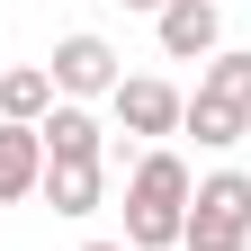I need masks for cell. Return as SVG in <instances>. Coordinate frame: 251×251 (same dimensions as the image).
Returning <instances> with one entry per match:
<instances>
[{"label": "cell", "mask_w": 251, "mask_h": 251, "mask_svg": "<svg viewBox=\"0 0 251 251\" xmlns=\"http://www.w3.org/2000/svg\"><path fill=\"white\" fill-rule=\"evenodd\" d=\"M108 108H117V126L126 135H144V144H162V135H179V117H188V99L171 81H152V72H135V81H117L108 90Z\"/></svg>", "instance_id": "cell-4"}, {"label": "cell", "mask_w": 251, "mask_h": 251, "mask_svg": "<svg viewBox=\"0 0 251 251\" xmlns=\"http://www.w3.org/2000/svg\"><path fill=\"white\" fill-rule=\"evenodd\" d=\"M45 188V135L36 126H0V206L36 198Z\"/></svg>", "instance_id": "cell-7"}, {"label": "cell", "mask_w": 251, "mask_h": 251, "mask_svg": "<svg viewBox=\"0 0 251 251\" xmlns=\"http://www.w3.org/2000/svg\"><path fill=\"white\" fill-rule=\"evenodd\" d=\"M198 90H206V99H225V108H242V117H251V54H242V45H225V54H206V72H198Z\"/></svg>", "instance_id": "cell-11"}, {"label": "cell", "mask_w": 251, "mask_h": 251, "mask_svg": "<svg viewBox=\"0 0 251 251\" xmlns=\"http://www.w3.org/2000/svg\"><path fill=\"white\" fill-rule=\"evenodd\" d=\"M179 126H188V135H198L206 152H233V144L251 135V117H242V108H225V99H206V90L188 99V117H179Z\"/></svg>", "instance_id": "cell-10"}, {"label": "cell", "mask_w": 251, "mask_h": 251, "mask_svg": "<svg viewBox=\"0 0 251 251\" xmlns=\"http://www.w3.org/2000/svg\"><path fill=\"white\" fill-rule=\"evenodd\" d=\"M45 72H54V99H108V90L126 81L117 72V45L108 36H90V27H72V36H54V63H45Z\"/></svg>", "instance_id": "cell-3"}, {"label": "cell", "mask_w": 251, "mask_h": 251, "mask_svg": "<svg viewBox=\"0 0 251 251\" xmlns=\"http://www.w3.org/2000/svg\"><path fill=\"white\" fill-rule=\"evenodd\" d=\"M188 162L171 144H152L144 162H135V179H126V251H179V233H188Z\"/></svg>", "instance_id": "cell-1"}, {"label": "cell", "mask_w": 251, "mask_h": 251, "mask_svg": "<svg viewBox=\"0 0 251 251\" xmlns=\"http://www.w3.org/2000/svg\"><path fill=\"white\" fill-rule=\"evenodd\" d=\"M36 198L54 206V215H99V198H108V162H45V188Z\"/></svg>", "instance_id": "cell-8"}, {"label": "cell", "mask_w": 251, "mask_h": 251, "mask_svg": "<svg viewBox=\"0 0 251 251\" xmlns=\"http://www.w3.org/2000/svg\"><path fill=\"white\" fill-rule=\"evenodd\" d=\"M36 135H45V162H108V126L90 117L81 99H54Z\"/></svg>", "instance_id": "cell-6"}, {"label": "cell", "mask_w": 251, "mask_h": 251, "mask_svg": "<svg viewBox=\"0 0 251 251\" xmlns=\"http://www.w3.org/2000/svg\"><path fill=\"white\" fill-rule=\"evenodd\" d=\"M179 251H251V171H206L188 188Z\"/></svg>", "instance_id": "cell-2"}, {"label": "cell", "mask_w": 251, "mask_h": 251, "mask_svg": "<svg viewBox=\"0 0 251 251\" xmlns=\"http://www.w3.org/2000/svg\"><path fill=\"white\" fill-rule=\"evenodd\" d=\"M117 9H144V18H162V0H117Z\"/></svg>", "instance_id": "cell-12"}, {"label": "cell", "mask_w": 251, "mask_h": 251, "mask_svg": "<svg viewBox=\"0 0 251 251\" xmlns=\"http://www.w3.org/2000/svg\"><path fill=\"white\" fill-rule=\"evenodd\" d=\"M152 36H162L171 63H206V54H225V9L215 0H162Z\"/></svg>", "instance_id": "cell-5"}, {"label": "cell", "mask_w": 251, "mask_h": 251, "mask_svg": "<svg viewBox=\"0 0 251 251\" xmlns=\"http://www.w3.org/2000/svg\"><path fill=\"white\" fill-rule=\"evenodd\" d=\"M81 251H126V242H81Z\"/></svg>", "instance_id": "cell-13"}, {"label": "cell", "mask_w": 251, "mask_h": 251, "mask_svg": "<svg viewBox=\"0 0 251 251\" xmlns=\"http://www.w3.org/2000/svg\"><path fill=\"white\" fill-rule=\"evenodd\" d=\"M45 108H54V72L45 63H9L0 72V126H45Z\"/></svg>", "instance_id": "cell-9"}]
</instances>
